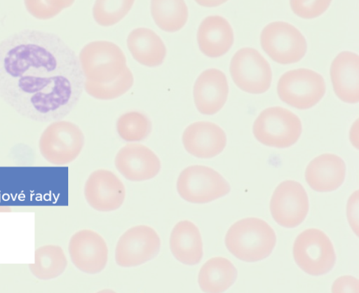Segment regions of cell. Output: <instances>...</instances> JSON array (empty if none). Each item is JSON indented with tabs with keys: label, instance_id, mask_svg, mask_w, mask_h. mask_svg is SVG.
Instances as JSON below:
<instances>
[{
	"label": "cell",
	"instance_id": "obj_1",
	"mask_svg": "<svg viewBox=\"0 0 359 293\" xmlns=\"http://www.w3.org/2000/svg\"><path fill=\"white\" fill-rule=\"evenodd\" d=\"M85 81L79 58L56 34L25 29L0 43V99L27 119L62 121Z\"/></svg>",
	"mask_w": 359,
	"mask_h": 293
},
{
	"label": "cell",
	"instance_id": "obj_2",
	"mask_svg": "<svg viewBox=\"0 0 359 293\" xmlns=\"http://www.w3.org/2000/svg\"><path fill=\"white\" fill-rule=\"evenodd\" d=\"M276 243L273 229L264 220L250 217L241 219L229 229L225 243L229 252L238 259L258 261L268 257Z\"/></svg>",
	"mask_w": 359,
	"mask_h": 293
},
{
	"label": "cell",
	"instance_id": "obj_3",
	"mask_svg": "<svg viewBox=\"0 0 359 293\" xmlns=\"http://www.w3.org/2000/svg\"><path fill=\"white\" fill-rule=\"evenodd\" d=\"M79 61L86 80L107 83L118 79L127 68L121 49L108 41L93 42L81 52Z\"/></svg>",
	"mask_w": 359,
	"mask_h": 293
},
{
	"label": "cell",
	"instance_id": "obj_4",
	"mask_svg": "<svg viewBox=\"0 0 359 293\" xmlns=\"http://www.w3.org/2000/svg\"><path fill=\"white\" fill-rule=\"evenodd\" d=\"M302 131L299 118L281 107L263 111L253 125V134L261 144L278 149L288 148L299 140Z\"/></svg>",
	"mask_w": 359,
	"mask_h": 293
},
{
	"label": "cell",
	"instance_id": "obj_5",
	"mask_svg": "<svg viewBox=\"0 0 359 293\" xmlns=\"http://www.w3.org/2000/svg\"><path fill=\"white\" fill-rule=\"evenodd\" d=\"M85 143L81 130L74 123L58 121L45 130L39 142L43 157L55 165H65L77 158Z\"/></svg>",
	"mask_w": 359,
	"mask_h": 293
},
{
	"label": "cell",
	"instance_id": "obj_6",
	"mask_svg": "<svg viewBox=\"0 0 359 293\" xmlns=\"http://www.w3.org/2000/svg\"><path fill=\"white\" fill-rule=\"evenodd\" d=\"M180 196L191 203H208L229 193L231 186L215 170L202 165L184 169L177 184Z\"/></svg>",
	"mask_w": 359,
	"mask_h": 293
},
{
	"label": "cell",
	"instance_id": "obj_7",
	"mask_svg": "<svg viewBox=\"0 0 359 293\" xmlns=\"http://www.w3.org/2000/svg\"><path fill=\"white\" fill-rule=\"evenodd\" d=\"M293 256L299 267L311 275L328 273L336 261L330 240L316 229L305 230L297 236L293 246Z\"/></svg>",
	"mask_w": 359,
	"mask_h": 293
},
{
	"label": "cell",
	"instance_id": "obj_8",
	"mask_svg": "<svg viewBox=\"0 0 359 293\" xmlns=\"http://www.w3.org/2000/svg\"><path fill=\"white\" fill-rule=\"evenodd\" d=\"M280 99L287 104L300 110L316 105L325 93L323 77L309 69H299L283 74L278 83Z\"/></svg>",
	"mask_w": 359,
	"mask_h": 293
},
{
	"label": "cell",
	"instance_id": "obj_9",
	"mask_svg": "<svg viewBox=\"0 0 359 293\" xmlns=\"http://www.w3.org/2000/svg\"><path fill=\"white\" fill-rule=\"evenodd\" d=\"M260 41L269 57L283 65L299 62L307 50L306 40L300 32L282 22L267 25L261 34Z\"/></svg>",
	"mask_w": 359,
	"mask_h": 293
},
{
	"label": "cell",
	"instance_id": "obj_10",
	"mask_svg": "<svg viewBox=\"0 0 359 293\" xmlns=\"http://www.w3.org/2000/svg\"><path fill=\"white\" fill-rule=\"evenodd\" d=\"M230 72L235 84L243 91L259 95L271 87L272 74L269 62L256 50L241 49L232 58Z\"/></svg>",
	"mask_w": 359,
	"mask_h": 293
},
{
	"label": "cell",
	"instance_id": "obj_11",
	"mask_svg": "<svg viewBox=\"0 0 359 293\" xmlns=\"http://www.w3.org/2000/svg\"><path fill=\"white\" fill-rule=\"evenodd\" d=\"M309 209L307 193L294 181L280 184L272 196L270 210L273 219L285 228H294L306 219Z\"/></svg>",
	"mask_w": 359,
	"mask_h": 293
},
{
	"label": "cell",
	"instance_id": "obj_12",
	"mask_svg": "<svg viewBox=\"0 0 359 293\" xmlns=\"http://www.w3.org/2000/svg\"><path fill=\"white\" fill-rule=\"evenodd\" d=\"M161 249V239L152 228L137 226L119 239L116 249V263L123 267L140 266L154 259Z\"/></svg>",
	"mask_w": 359,
	"mask_h": 293
},
{
	"label": "cell",
	"instance_id": "obj_13",
	"mask_svg": "<svg viewBox=\"0 0 359 293\" xmlns=\"http://www.w3.org/2000/svg\"><path fill=\"white\" fill-rule=\"evenodd\" d=\"M126 195L123 183L114 173L107 170L92 173L85 186L88 203L100 212L118 210L123 205Z\"/></svg>",
	"mask_w": 359,
	"mask_h": 293
},
{
	"label": "cell",
	"instance_id": "obj_14",
	"mask_svg": "<svg viewBox=\"0 0 359 293\" xmlns=\"http://www.w3.org/2000/svg\"><path fill=\"white\" fill-rule=\"evenodd\" d=\"M69 252L74 265L88 273L101 272L108 261L109 250L105 240L91 230H83L73 236Z\"/></svg>",
	"mask_w": 359,
	"mask_h": 293
},
{
	"label": "cell",
	"instance_id": "obj_15",
	"mask_svg": "<svg viewBox=\"0 0 359 293\" xmlns=\"http://www.w3.org/2000/svg\"><path fill=\"white\" fill-rule=\"evenodd\" d=\"M116 167L127 179L142 182L154 178L161 164L158 156L148 147L138 144H128L118 153Z\"/></svg>",
	"mask_w": 359,
	"mask_h": 293
},
{
	"label": "cell",
	"instance_id": "obj_16",
	"mask_svg": "<svg viewBox=\"0 0 359 293\" xmlns=\"http://www.w3.org/2000/svg\"><path fill=\"white\" fill-rule=\"evenodd\" d=\"M229 95V85L225 74L211 69L203 72L196 81L194 97L198 111L214 115L224 106Z\"/></svg>",
	"mask_w": 359,
	"mask_h": 293
},
{
	"label": "cell",
	"instance_id": "obj_17",
	"mask_svg": "<svg viewBox=\"0 0 359 293\" xmlns=\"http://www.w3.org/2000/svg\"><path fill=\"white\" fill-rule=\"evenodd\" d=\"M185 149L198 158H212L224 149L226 137L218 125L210 122H197L189 125L182 137Z\"/></svg>",
	"mask_w": 359,
	"mask_h": 293
},
{
	"label": "cell",
	"instance_id": "obj_18",
	"mask_svg": "<svg viewBox=\"0 0 359 293\" xmlns=\"http://www.w3.org/2000/svg\"><path fill=\"white\" fill-rule=\"evenodd\" d=\"M346 165L339 156L325 154L320 155L308 165L305 178L307 184L318 192L337 190L344 183Z\"/></svg>",
	"mask_w": 359,
	"mask_h": 293
},
{
	"label": "cell",
	"instance_id": "obj_19",
	"mask_svg": "<svg viewBox=\"0 0 359 293\" xmlns=\"http://www.w3.org/2000/svg\"><path fill=\"white\" fill-rule=\"evenodd\" d=\"M358 56L351 52L339 53L331 64L333 89L337 97L344 102H358Z\"/></svg>",
	"mask_w": 359,
	"mask_h": 293
},
{
	"label": "cell",
	"instance_id": "obj_20",
	"mask_svg": "<svg viewBox=\"0 0 359 293\" xmlns=\"http://www.w3.org/2000/svg\"><path fill=\"white\" fill-rule=\"evenodd\" d=\"M197 40L200 50L205 55L217 58L231 49L234 35L231 25L224 18L210 16L201 24Z\"/></svg>",
	"mask_w": 359,
	"mask_h": 293
},
{
	"label": "cell",
	"instance_id": "obj_21",
	"mask_svg": "<svg viewBox=\"0 0 359 293\" xmlns=\"http://www.w3.org/2000/svg\"><path fill=\"white\" fill-rule=\"evenodd\" d=\"M170 249L175 257L186 265H196L203 257V241L198 228L185 220L176 224L170 236Z\"/></svg>",
	"mask_w": 359,
	"mask_h": 293
},
{
	"label": "cell",
	"instance_id": "obj_22",
	"mask_svg": "<svg viewBox=\"0 0 359 293\" xmlns=\"http://www.w3.org/2000/svg\"><path fill=\"white\" fill-rule=\"evenodd\" d=\"M128 49L139 63L148 67L161 65L166 57V48L161 38L148 29H137L128 39Z\"/></svg>",
	"mask_w": 359,
	"mask_h": 293
},
{
	"label": "cell",
	"instance_id": "obj_23",
	"mask_svg": "<svg viewBox=\"0 0 359 293\" xmlns=\"http://www.w3.org/2000/svg\"><path fill=\"white\" fill-rule=\"evenodd\" d=\"M237 270L234 265L224 257L209 259L201 268L198 283L205 292L220 293L228 289L236 281Z\"/></svg>",
	"mask_w": 359,
	"mask_h": 293
},
{
	"label": "cell",
	"instance_id": "obj_24",
	"mask_svg": "<svg viewBox=\"0 0 359 293\" xmlns=\"http://www.w3.org/2000/svg\"><path fill=\"white\" fill-rule=\"evenodd\" d=\"M152 17L157 26L167 32H176L186 25L188 8L184 1H152Z\"/></svg>",
	"mask_w": 359,
	"mask_h": 293
},
{
	"label": "cell",
	"instance_id": "obj_25",
	"mask_svg": "<svg viewBox=\"0 0 359 293\" xmlns=\"http://www.w3.org/2000/svg\"><path fill=\"white\" fill-rule=\"evenodd\" d=\"M67 259L62 247L47 245L36 252V262L30 268L37 278L48 280L60 276L66 269Z\"/></svg>",
	"mask_w": 359,
	"mask_h": 293
},
{
	"label": "cell",
	"instance_id": "obj_26",
	"mask_svg": "<svg viewBox=\"0 0 359 293\" xmlns=\"http://www.w3.org/2000/svg\"><path fill=\"white\" fill-rule=\"evenodd\" d=\"M134 77L127 67L116 80L107 83H96L86 80L84 88L91 97L101 100H111L126 94L133 87Z\"/></svg>",
	"mask_w": 359,
	"mask_h": 293
},
{
	"label": "cell",
	"instance_id": "obj_27",
	"mask_svg": "<svg viewBox=\"0 0 359 293\" xmlns=\"http://www.w3.org/2000/svg\"><path fill=\"white\" fill-rule=\"evenodd\" d=\"M151 129V123L148 117L137 111L123 114L117 122L118 133L126 142L144 140L150 135Z\"/></svg>",
	"mask_w": 359,
	"mask_h": 293
},
{
	"label": "cell",
	"instance_id": "obj_28",
	"mask_svg": "<svg viewBox=\"0 0 359 293\" xmlns=\"http://www.w3.org/2000/svg\"><path fill=\"white\" fill-rule=\"evenodd\" d=\"M134 1H97L93 8V16L102 27H110L121 21L130 12Z\"/></svg>",
	"mask_w": 359,
	"mask_h": 293
},
{
	"label": "cell",
	"instance_id": "obj_29",
	"mask_svg": "<svg viewBox=\"0 0 359 293\" xmlns=\"http://www.w3.org/2000/svg\"><path fill=\"white\" fill-rule=\"evenodd\" d=\"M74 4V1H26L25 6L34 18L47 20L53 19Z\"/></svg>",
	"mask_w": 359,
	"mask_h": 293
},
{
	"label": "cell",
	"instance_id": "obj_30",
	"mask_svg": "<svg viewBox=\"0 0 359 293\" xmlns=\"http://www.w3.org/2000/svg\"><path fill=\"white\" fill-rule=\"evenodd\" d=\"M330 1H291L292 10L303 19H313L322 15L329 7Z\"/></svg>",
	"mask_w": 359,
	"mask_h": 293
}]
</instances>
